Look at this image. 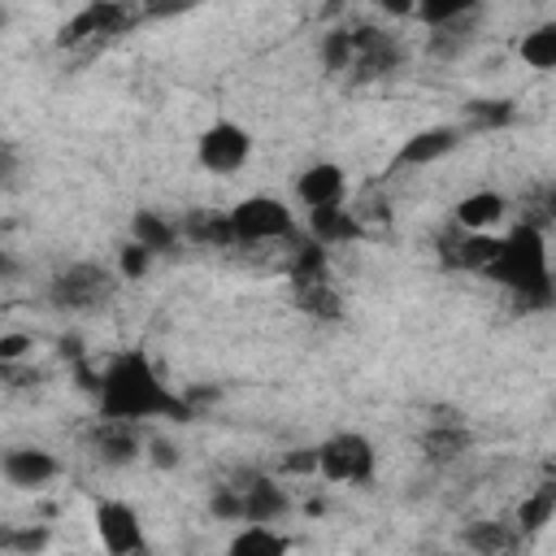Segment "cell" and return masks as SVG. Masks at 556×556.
<instances>
[{"mask_svg":"<svg viewBox=\"0 0 556 556\" xmlns=\"http://www.w3.org/2000/svg\"><path fill=\"white\" fill-rule=\"evenodd\" d=\"M139 13L126 9V4H113V0H96L87 9H78L61 30H56V43L61 48H78V43H91V39H109V35H122Z\"/></svg>","mask_w":556,"mask_h":556,"instance_id":"10","label":"cell"},{"mask_svg":"<svg viewBox=\"0 0 556 556\" xmlns=\"http://www.w3.org/2000/svg\"><path fill=\"white\" fill-rule=\"evenodd\" d=\"M87 447H91V456H96L104 469H126L130 460L143 456L135 426H130V421H113V417H100V421L91 426Z\"/></svg>","mask_w":556,"mask_h":556,"instance_id":"14","label":"cell"},{"mask_svg":"<svg viewBox=\"0 0 556 556\" xmlns=\"http://www.w3.org/2000/svg\"><path fill=\"white\" fill-rule=\"evenodd\" d=\"M473 22H478V13H469V17H460V22L443 26V30H430L426 52H430L434 61H452V56H460V52L473 43Z\"/></svg>","mask_w":556,"mask_h":556,"instance_id":"27","label":"cell"},{"mask_svg":"<svg viewBox=\"0 0 556 556\" xmlns=\"http://www.w3.org/2000/svg\"><path fill=\"white\" fill-rule=\"evenodd\" d=\"M226 213H230V226H235V248H256V243H269V239H291V230H295V217H291V208L278 195H243Z\"/></svg>","mask_w":556,"mask_h":556,"instance_id":"5","label":"cell"},{"mask_svg":"<svg viewBox=\"0 0 556 556\" xmlns=\"http://www.w3.org/2000/svg\"><path fill=\"white\" fill-rule=\"evenodd\" d=\"M48 543H52V530H48L43 521H30V526H13V530H4V552H9V556H39Z\"/></svg>","mask_w":556,"mask_h":556,"instance_id":"31","label":"cell"},{"mask_svg":"<svg viewBox=\"0 0 556 556\" xmlns=\"http://www.w3.org/2000/svg\"><path fill=\"white\" fill-rule=\"evenodd\" d=\"M352 61H356V35H352V26L326 30V35H321V65H326L330 74H348Z\"/></svg>","mask_w":556,"mask_h":556,"instance_id":"30","label":"cell"},{"mask_svg":"<svg viewBox=\"0 0 556 556\" xmlns=\"http://www.w3.org/2000/svg\"><path fill=\"white\" fill-rule=\"evenodd\" d=\"M248 156H252V130L239 126V122L222 117V122L204 126L200 139H195V161L208 174H235V169L248 165Z\"/></svg>","mask_w":556,"mask_h":556,"instance_id":"7","label":"cell"},{"mask_svg":"<svg viewBox=\"0 0 556 556\" xmlns=\"http://www.w3.org/2000/svg\"><path fill=\"white\" fill-rule=\"evenodd\" d=\"M352 35H356V61L348 70L352 83H374V78H387V74H395L404 65L400 35H391L382 26H369V22L365 26H352Z\"/></svg>","mask_w":556,"mask_h":556,"instance_id":"8","label":"cell"},{"mask_svg":"<svg viewBox=\"0 0 556 556\" xmlns=\"http://www.w3.org/2000/svg\"><path fill=\"white\" fill-rule=\"evenodd\" d=\"M556 517V482L543 478L521 504H517V534H539Z\"/></svg>","mask_w":556,"mask_h":556,"instance_id":"23","label":"cell"},{"mask_svg":"<svg viewBox=\"0 0 556 556\" xmlns=\"http://www.w3.org/2000/svg\"><path fill=\"white\" fill-rule=\"evenodd\" d=\"M235 486L243 491V521L248 526H274L291 513V495L265 473H239Z\"/></svg>","mask_w":556,"mask_h":556,"instance_id":"13","label":"cell"},{"mask_svg":"<svg viewBox=\"0 0 556 556\" xmlns=\"http://www.w3.org/2000/svg\"><path fill=\"white\" fill-rule=\"evenodd\" d=\"M287 552H291V539L274 526H243L226 543V556H287Z\"/></svg>","mask_w":556,"mask_h":556,"instance_id":"21","label":"cell"},{"mask_svg":"<svg viewBox=\"0 0 556 556\" xmlns=\"http://www.w3.org/2000/svg\"><path fill=\"white\" fill-rule=\"evenodd\" d=\"M182 239L200 243V248H235V226L230 213H208V208H191L182 217Z\"/></svg>","mask_w":556,"mask_h":556,"instance_id":"19","label":"cell"},{"mask_svg":"<svg viewBox=\"0 0 556 556\" xmlns=\"http://www.w3.org/2000/svg\"><path fill=\"white\" fill-rule=\"evenodd\" d=\"M547 478H552V482H556V460H552V465H547Z\"/></svg>","mask_w":556,"mask_h":556,"instance_id":"38","label":"cell"},{"mask_svg":"<svg viewBox=\"0 0 556 556\" xmlns=\"http://www.w3.org/2000/svg\"><path fill=\"white\" fill-rule=\"evenodd\" d=\"M343 195H348V174H343V165H334V161H313V165H304L300 178H295V200H300L308 213H317V208H339Z\"/></svg>","mask_w":556,"mask_h":556,"instance_id":"12","label":"cell"},{"mask_svg":"<svg viewBox=\"0 0 556 556\" xmlns=\"http://www.w3.org/2000/svg\"><path fill=\"white\" fill-rule=\"evenodd\" d=\"M326 252H330V248H326V243H313V239L295 248L291 269H287V274H291V291H295V287H313V282H330Z\"/></svg>","mask_w":556,"mask_h":556,"instance_id":"26","label":"cell"},{"mask_svg":"<svg viewBox=\"0 0 556 556\" xmlns=\"http://www.w3.org/2000/svg\"><path fill=\"white\" fill-rule=\"evenodd\" d=\"M208 513L217 517V521H243V491L230 482V486H217L213 495H208Z\"/></svg>","mask_w":556,"mask_h":556,"instance_id":"33","label":"cell"},{"mask_svg":"<svg viewBox=\"0 0 556 556\" xmlns=\"http://www.w3.org/2000/svg\"><path fill=\"white\" fill-rule=\"evenodd\" d=\"M482 278L504 287L517 300V308H552L556 304V278L547 265V243H543V230L530 222H517L504 235V248Z\"/></svg>","mask_w":556,"mask_h":556,"instance_id":"2","label":"cell"},{"mask_svg":"<svg viewBox=\"0 0 556 556\" xmlns=\"http://www.w3.org/2000/svg\"><path fill=\"white\" fill-rule=\"evenodd\" d=\"M508 217V200L500 191H469L452 204V226L469 235H495V226Z\"/></svg>","mask_w":556,"mask_h":556,"instance_id":"16","label":"cell"},{"mask_svg":"<svg viewBox=\"0 0 556 556\" xmlns=\"http://www.w3.org/2000/svg\"><path fill=\"white\" fill-rule=\"evenodd\" d=\"M469 452V430L460 426V421H439V426H430L426 434H421V456L430 460V465H452V460H460Z\"/></svg>","mask_w":556,"mask_h":556,"instance_id":"20","label":"cell"},{"mask_svg":"<svg viewBox=\"0 0 556 556\" xmlns=\"http://www.w3.org/2000/svg\"><path fill=\"white\" fill-rule=\"evenodd\" d=\"M130 239H135V243H143L152 256H165V252H174V248H178L182 226H178V222H169V217H165V213H156V208H135V217H130Z\"/></svg>","mask_w":556,"mask_h":556,"instance_id":"17","label":"cell"},{"mask_svg":"<svg viewBox=\"0 0 556 556\" xmlns=\"http://www.w3.org/2000/svg\"><path fill=\"white\" fill-rule=\"evenodd\" d=\"M517 56L530 65V70H543V74H556V17L530 26L521 39H517Z\"/></svg>","mask_w":556,"mask_h":556,"instance_id":"22","label":"cell"},{"mask_svg":"<svg viewBox=\"0 0 556 556\" xmlns=\"http://www.w3.org/2000/svg\"><path fill=\"white\" fill-rule=\"evenodd\" d=\"M30 348H35V339H30V334L4 330V334H0V365H17V361H22Z\"/></svg>","mask_w":556,"mask_h":556,"instance_id":"36","label":"cell"},{"mask_svg":"<svg viewBox=\"0 0 556 556\" xmlns=\"http://www.w3.org/2000/svg\"><path fill=\"white\" fill-rule=\"evenodd\" d=\"M96 395H100V417H113V421H152V417H165V421H191L195 408L187 395L169 391L165 378L156 374L152 356L139 352V348H122L104 374L96 378Z\"/></svg>","mask_w":556,"mask_h":556,"instance_id":"1","label":"cell"},{"mask_svg":"<svg viewBox=\"0 0 556 556\" xmlns=\"http://www.w3.org/2000/svg\"><path fill=\"white\" fill-rule=\"evenodd\" d=\"M513 122H517V104L504 96H486V100L465 104V130H504Z\"/></svg>","mask_w":556,"mask_h":556,"instance_id":"25","label":"cell"},{"mask_svg":"<svg viewBox=\"0 0 556 556\" xmlns=\"http://www.w3.org/2000/svg\"><path fill=\"white\" fill-rule=\"evenodd\" d=\"M374 465H378V452L361 430H339V434L317 443V473L326 482L361 486L374 478Z\"/></svg>","mask_w":556,"mask_h":556,"instance_id":"4","label":"cell"},{"mask_svg":"<svg viewBox=\"0 0 556 556\" xmlns=\"http://www.w3.org/2000/svg\"><path fill=\"white\" fill-rule=\"evenodd\" d=\"M365 235V222L356 217V208H317V213H308V239L313 243H352V239H361Z\"/></svg>","mask_w":556,"mask_h":556,"instance_id":"18","label":"cell"},{"mask_svg":"<svg viewBox=\"0 0 556 556\" xmlns=\"http://www.w3.org/2000/svg\"><path fill=\"white\" fill-rule=\"evenodd\" d=\"M117 291V278L96 261H70L48 278V304L61 313H91L104 308Z\"/></svg>","mask_w":556,"mask_h":556,"instance_id":"3","label":"cell"},{"mask_svg":"<svg viewBox=\"0 0 556 556\" xmlns=\"http://www.w3.org/2000/svg\"><path fill=\"white\" fill-rule=\"evenodd\" d=\"M513 543H517V526H508V521H473L465 530L469 556H504V552H513Z\"/></svg>","mask_w":556,"mask_h":556,"instance_id":"24","label":"cell"},{"mask_svg":"<svg viewBox=\"0 0 556 556\" xmlns=\"http://www.w3.org/2000/svg\"><path fill=\"white\" fill-rule=\"evenodd\" d=\"M0 473H4L9 486L35 491V486L52 482V478L61 473V465H56V456H52L48 447H9V452L0 456Z\"/></svg>","mask_w":556,"mask_h":556,"instance_id":"15","label":"cell"},{"mask_svg":"<svg viewBox=\"0 0 556 556\" xmlns=\"http://www.w3.org/2000/svg\"><path fill=\"white\" fill-rule=\"evenodd\" d=\"M148 265H152V252L143 248V243H122V252H117V274L122 278H143L148 274Z\"/></svg>","mask_w":556,"mask_h":556,"instance_id":"34","label":"cell"},{"mask_svg":"<svg viewBox=\"0 0 556 556\" xmlns=\"http://www.w3.org/2000/svg\"><path fill=\"white\" fill-rule=\"evenodd\" d=\"M526 204H530V213L521 217V222H530V226H547V222H556V182H547V187H534L530 195H526Z\"/></svg>","mask_w":556,"mask_h":556,"instance_id":"32","label":"cell"},{"mask_svg":"<svg viewBox=\"0 0 556 556\" xmlns=\"http://www.w3.org/2000/svg\"><path fill=\"white\" fill-rule=\"evenodd\" d=\"M156 469H174L178 460H182V452H178V443H169V439H148V452H143Z\"/></svg>","mask_w":556,"mask_h":556,"instance_id":"37","label":"cell"},{"mask_svg":"<svg viewBox=\"0 0 556 556\" xmlns=\"http://www.w3.org/2000/svg\"><path fill=\"white\" fill-rule=\"evenodd\" d=\"M443 269H465V274H486L504 248V235H469L460 226H447L434 235Z\"/></svg>","mask_w":556,"mask_h":556,"instance_id":"9","label":"cell"},{"mask_svg":"<svg viewBox=\"0 0 556 556\" xmlns=\"http://www.w3.org/2000/svg\"><path fill=\"white\" fill-rule=\"evenodd\" d=\"M460 126H426V130H413L400 148H395V156H391V174L395 169H417V165H434V161H443L447 152H456L460 148Z\"/></svg>","mask_w":556,"mask_h":556,"instance_id":"11","label":"cell"},{"mask_svg":"<svg viewBox=\"0 0 556 556\" xmlns=\"http://www.w3.org/2000/svg\"><path fill=\"white\" fill-rule=\"evenodd\" d=\"M295 304H300L308 317H321V321H339V317H343V295H339L334 282L295 287Z\"/></svg>","mask_w":556,"mask_h":556,"instance_id":"28","label":"cell"},{"mask_svg":"<svg viewBox=\"0 0 556 556\" xmlns=\"http://www.w3.org/2000/svg\"><path fill=\"white\" fill-rule=\"evenodd\" d=\"M91 521H96V539L104 543L109 556H148L143 521L126 500H96Z\"/></svg>","mask_w":556,"mask_h":556,"instance_id":"6","label":"cell"},{"mask_svg":"<svg viewBox=\"0 0 556 556\" xmlns=\"http://www.w3.org/2000/svg\"><path fill=\"white\" fill-rule=\"evenodd\" d=\"M469 13H478L473 0H426V4H413V17L426 30H443V26H452V22L469 17Z\"/></svg>","mask_w":556,"mask_h":556,"instance_id":"29","label":"cell"},{"mask_svg":"<svg viewBox=\"0 0 556 556\" xmlns=\"http://www.w3.org/2000/svg\"><path fill=\"white\" fill-rule=\"evenodd\" d=\"M278 469H282V473H300V478L317 473V447H291V452L278 460Z\"/></svg>","mask_w":556,"mask_h":556,"instance_id":"35","label":"cell"}]
</instances>
